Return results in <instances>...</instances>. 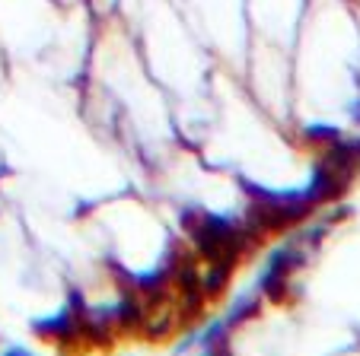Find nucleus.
Returning a JSON list of instances; mask_svg holds the SVG:
<instances>
[{"instance_id":"1","label":"nucleus","mask_w":360,"mask_h":356,"mask_svg":"<svg viewBox=\"0 0 360 356\" xmlns=\"http://www.w3.org/2000/svg\"><path fill=\"white\" fill-rule=\"evenodd\" d=\"M32 334L45 343H55L61 350H74V347H83V322L80 315L61 305L58 312H48V315H39L29 322Z\"/></svg>"},{"instance_id":"2","label":"nucleus","mask_w":360,"mask_h":356,"mask_svg":"<svg viewBox=\"0 0 360 356\" xmlns=\"http://www.w3.org/2000/svg\"><path fill=\"white\" fill-rule=\"evenodd\" d=\"M262 296L255 293V289H243V293H236L230 299V305H226V312L220 318H224V324H226V331H239V328H245V324H252L255 318L262 315Z\"/></svg>"},{"instance_id":"3","label":"nucleus","mask_w":360,"mask_h":356,"mask_svg":"<svg viewBox=\"0 0 360 356\" xmlns=\"http://www.w3.org/2000/svg\"><path fill=\"white\" fill-rule=\"evenodd\" d=\"M236 268H239L236 261H204L201 264V289H204V296H207V303L224 299L233 283Z\"/></svg>"},{"instance_id":"4","label":"nucleus","mask_w":360,"mask_h":356,"mask_svg":"<svg viewBox=\"0 0 360 356\" xmlns=\"http://www.w3.org/2000/svg\"><path fill=\"white\" fill-rule=\"evenodd\" d=\"M300 137H303V143L309 150H326V147H332L338 137H345V131L338 128V124H332V121H309V124H303L300 128Z\"/></svg>"},{"instance_id":"5","label":"nucleus","mask_w":360,"mask_h":356,"mask_svg":"<svg viewBox=\"0 0 360 356\" xmlns=\"http://www.w3.org/2000/svg\"><path fill=\"white\" fill-rule=\"evenodd\" d=\"M0 356H39V353L22 347V343H7V347H0Z\"/></svg>"},{"instance_id":"6","label":"nucleus","mask_w":360,"mask_h":356,"mask_svg":"<svg viewBox=\"0 0 360 356\" xmlns=\"http://www.w3.org/2000/svg\"><path fill=\"white\" fill-rule=\"evenodd\" d=\"M347 118H351L354 124H360V95H357V99L347 102Z\"/></svg>"},{"instance_id":"7","label":"nucleus","mask_w":360,"mask_h":356,"mask_svg":"<svg viewBox=\"0 0 360 356\" xmlns=\"http://www.w3.org/2000/svg\"><path fill=\"white\" fill-rule=\"evenodd\" d=\"M124 356H137V353H124Z\"/></svg>"}]
</instances>
